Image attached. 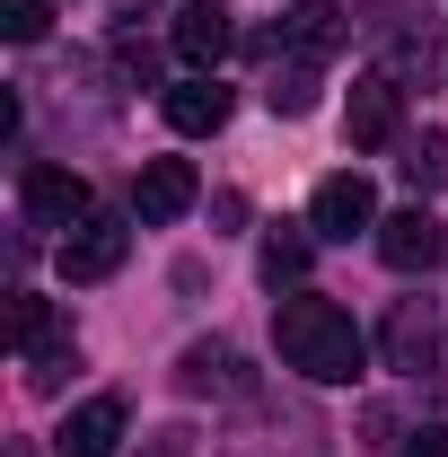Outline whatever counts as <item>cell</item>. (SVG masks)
I'll return each instance as SVG.
<instances>
[{"label":"cell","mask_w":448,"mask_h":457,"mask_svg":"<svg viewBox=\"0 0 448 457\" xmlns=\"http://www.w3.org/2000/svg\"><path fill=\"white\" fill-rule=\"evenodd\" d=\"M308 264H317L308 228H273V237H264V282H273V290H299V282H308Z\"/></svg>","instance_id":"7c38bea8"},{"label":"cell","mask_w":448,"mask_h":457,"mask_svg":"<svg viewBox=\"0 0 448 457\" xmlns=\"http://www.w3.org/2000/svg\"><path fill=\"white\" fill-rule=\"evenodd\" d=\"M176 62L185 71H220L228 62V9L220 0H185L176 9Z\"/></svg>","instance_id":"ba28073f"},{"label":"cell","mask_w":448,"mask_h":457,"mask_svg":"<svg viewBox=\"0 0 448 457\" xmlns=\"http://www.w3.org/2000/svg\"><path fill=\"white\" fill-rule=\"evenodd\" d=\"M132 212L150 228L185 220V212H194V168H185V159H150V168L132 176Z\"/></svg>","instance_id":"52a82bcc"},{"label":"cell","mask_w":448,"mask_h":457,"mask_svg":"<svg viewBox=\"0 0 448 457\" xmlns=\"http://www.w3.org/2000/svg\"><path fill=\"white\" fill-rule=\"evenodd\" d=\"M54 449H62V457H114V449H123V396L71 404V413H62V431H54Z\"/></svg>","instance_id":"5b68a950"},{"label":"cell","mask_w":448,"mask_h":457,"mask_svg":"<svg viewBox=\"0 0 448 457\" xmlns=\"http://www.w3.org/2000/svg\"><path fill=\"white\" fill-rule=\"evenodd\" d=\"M404 457H448V431H413V440H404Z\"/></svg>","instance_id":"d6986e66"},{"label":"cell","mask_w":448,"mask_h":457,"mask_svg":"<svg viewBox=\"0 0 448 457\" xmlns=\"http://www.w3.org/2000/svg\"><path fill=\"white\" fill-rule=\"evenodd\" d=\"M18 203H27V220H36V228H62V237L97 212V203H88V176H71V168H27Z\"/></svg>","instance_id":"3957f363"},{"label":"cell","mask_w":448,"mask_h":457,"mask_svg":"<svg viewBox=\"0 0 448 457\" xmlns=\"http://www.w3.org/2000/svg\"><path fill=\"white\" fill-rule=\"evenodd\" d=\"M141 457H194V440H185V431H159V440H150Z\"/></svg>","instance_id":"ffe728a7"},{"label":"cell","mask_w":448,"mask_h":457,"mask_svg":"<svg viewBox=\"0 0 448 457\" xmlns=\"http://www.w3.org/2000/svg\"><path fill=\"white\" fill-rule=\"evenodd\" d=\"M378 255H387V273H431L440 264V220L422 203L395 212V220H378Z\"/></svg>","instance_id":"9c48e42d"},{"label":"cell","mask_w":448,"mask_h":457,"mask_svg":"<svg viewBox=\"0 0 448 457\" xmlns=\"http://www.w3.org/2000/svg\"><path fill=\"white\" fill-rule=\"evenodd\" d=\"M308 228L317 237H361V228H378V185L361 168H343L317 185V203H308Z\"/></svg>","instance_id":"7a4b0ae2"},{"label":"cell","mask_w":448,"mask_h":457,"mask_svg":"<svg viewBox=\"0 0 448 457\" xmlns=\"http://www.w3.org/2000/svg\"><path fill=\"white\" fill-rule=\"evenodd\" d=\"M0 36L9 45H36L45 36V0H0Z\"/></svg>","instance_id":"e0dca14e"},{"label":"cell","mask_w":448,"mask_h":457,"mask_svg":"<svg viewBox=\"0 0 448 457\" xmlns=\"http://www.w3.org/2000/svg\"><path fill=\"white\" fill-rule=\"evenodd\" d=\"M343 132H352V150H387L395 141V79H352Z\"/></svg>","instance_id":"30bf717a"},{"label":"cell","mask_w":448,"mask_h":457,"mask_svg":"<svg viewBox=\"0 0 448 457\" xmlns=\"http://www.w3.org/2000/svg\"><path fill=\"white\" fill-rule=\"evenodd\" d=\"M281 36H290V45H299V54L317 62V54H335V9H326V0H299V9H290V18H281Z\"/></svg>","instance_id":"5bb4252c"},{"label":"cell","mask_w":448,"mask_h":457,"mask_svg":"<svg viewBox=\"0 0 448 457\" xmlns=\"http://www.w3.org/2000/svg\"><path fill=\"white\" fill-rule=\"evenodd\" d=\"M123 246H132V228L114 220V212H88V220L62 237V273L71 282H106L114 264H123Z\"/></svg>","instance_id":"277c9868"},{"label":"cell","mask_w":448,"mask_h":457,"mask_svg":"<svg viewBox=\"0 0 448 457\" xmlns=\"http://www.w3.org/2000/svg\"><path fill=\"white\" fill-rule=\"evenodd\" d=\"M387 361H395V370H422V361H431V317H422L413 299L387 317Z\"/></svg>","instance_id":"4fadbf2b"},{"label":"cell","mask_w":448,"mask_h":457,"mask_svg":"<svg viewBox=\"0 0 448 457\" xmlns=\"http://www.w3.org/2000/svg\"><path fill=\"white\" fill-rule=\"evenodd\" d=\"M45 335H54V308L18 290V299H9V343H18V352H45Z\"/></svg>","instance_id":"9a60e30c"},{"label":"cell","mask_w":448,"mask_h":457,"mask_svg":"<svg viewBox=\"0 0 448 457\" xmlns=\"http://www.w3.org/2000/svg\"><path fill=\"white\" fill-rule=\"evenodd\" d=\"M176 378H185L194 396H237V352H228V343H194Z\"/></svg>","instance_id":"8fae6325"},{"label":"cell","mask_w":448,"mask_h":457,"mask_svg":"<svg viewBox=\"0 0 448 457\" xmlns=\"http://www.w3.org/2000/svg\"><path fill=\"white\" fill-rule=\"evenodd\" d=\"M264 97H273V114H308V106H317V79H308V62L273 71V88H264Z\"/></svg>","instance_id":"2e32d148"},{"label":"cell","mask_w":448,"mask_h":457,"mask_svg":"<svg viewBox=\"0 0 448 457\" xmlns=\"http://www.w3.org/2000/svg\"><path fill=\"white\" fill-rule=\"evenodd\" d=\"M273 343H281V361H290L299 378H317V387H352L361 361H369V343H361V326H352V308L317 299V290H290V299L273 308Z\"/></svg>","instance_id":"6da1fadb"},{"label":"cell","mask_w":448,"mask_h":457,"mask_svg":"<svg viewBox=\"0 0 448 457\" xmlns=\"http://www.w3.org/2000/svg\"><path fill=\"white\" fill-rule=\"evenodd\" d=\"M159 106H168V123L185 132V141H203V132H220V123H228V88H220V71H185Z\"/></svg>","instance_id":"8992f818"},{"label":"cell","mask_w":448,"mask_h":457,"mask_svg":"<svg viewBox=\"0 0 448 457\" xmlns=\"http://www.w3.org/2000/svg\"><path fill=\"white\" fill-rule=\"evenodd\" d=\"M440 168H448V150L431 141V132H422V141H413V159H404V176H413V185H431Z\"/></svg>","instance_id":"ac0fdd59"}]
</instances>
